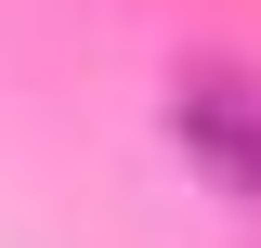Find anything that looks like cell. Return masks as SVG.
<instances>
[{
  "label": "cell",
  "mask_w": 261,
  "mask_h": 248,
  "mask_svg": "<svg viewBox=\"0 0 261 248\" xmlns=\"http://www.w3.org/2000/svg\"><path fill=\"white\" fill-rule=\"evenodd\" d=\"M170 144H183L222 196L261 209V79L248 65H183V79H170Z\"/></svg>",
  "instance_id": "6da1fadb"
}]
</instances>
